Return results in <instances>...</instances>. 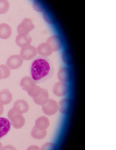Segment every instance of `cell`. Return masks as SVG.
<instances>
[{"mask_svg":"<svg viewBox=\"0 0 116 150\" xmlns=\"http://www.w3.org/2000/svg\"><path fill=\"white\" fill-rule=\"evenodd\" d=\"M10 7V3L7 0H0V14L7 13Z\"/></svg>","mask_w":116,"mask_h":150,"instance_id":"21","label":"cell"},{"mask_svg":"<svg viewBox=\"0 0 116 150\" xmlns=\"http://www.w3.org/2000/svg\"><path fill=\"white\" fill-rule=\"evenodd\" d=\"M4 112V105L0 103V116Z\"/></svg>","mask_w":116,"mask_h":150,"instance_id":"26","label":"cell"},{"mask_svg":"<svg viewBox=\"0 0 116 150\" xmlns=\"http://www.w3.org/2000/svg\"><path fill=\"white\" fill-rule=\"evenodd\" d=\"M34 28V25L31 19L25 18L17 27V33L18 34H29Z\"/></svg>","mask_w":116,"mask_h":150,"instance_id":"4","label":"cell"},{"mask_svg":"<svg viewBox=\"0 0 116 150\" xmlns=\"http://www.w3.org/2000/svg\"><path fill=\"white\" fill-rule=\"evenodd\" d=\"M50 100L49 91L43 88L42 91L39 96L36 98H33V101L37 105L42 106L46 104Z\"/></svg>","mask_w":116,"mask_h":150,"instance_id":"11","label":"cell"},{"mask_svg":"<svg viewBox=\"0 0 116 150\" xmlns=\"http://www.w3.org/2000/svg\"><path fill=\"white\" fill-rule=\"evenodd\" d=\"M32 42V38L29 34H18L16 37V43L21 48L29 46Z\"/></svg>","mask_w":116,"mask_h":150,"instance_id":"9","label":"cell"},{"mask_svg":"<svg viewBox=\"0 0 116 150\" xmlns=\"http://www.w3.org/2000/svg\"><path fill=\"white\" fill-rule=\"evenodd\" d=\"M37 50L39 54L41 55V56L44 57L49 55L51 53L50 46L46 43L41 44Z\"/></svg>","mask_w":116,"mask_h":150,"instance_id":"19","label":"cell"},{"mask_svg":"<svg viewBox=\"0 0 116 150\" xmlns=\"http://www.w3.org/2000/svg\"><path fill=\"white\" fill-rule=\"evenodd\" d=\"M50 122L46 116H41L36 120L34 127L39 129L46 130L50 126Z\"/></svg>","mask_w":116,"mask_h":150,"instance_id":"15","label":"cell"},{"mask_svg":"<svg viewBox=\"0 0 116 150\" xmlns=\"http://www.w3.org/2000/svg\"><path fill=\"white\" fill-rule=\"evenodd\" d=\"M12 29L10 25L7 23L0 24V38L6 40L11 36Z\"/></svg>","mask_w":116,"mask_h":150,"instance_id":"14","label":"cell"},{"mask_svg":"<svg viewBox=\"0 0 116 150\" xmlns=\"http://www.w3.org/2000/svg\"><path fill=\"white\" fill-rule=\"evenodd\" d=\"M2 79V71H1V68H0V80Z\"/></svg>","mask_w":116,"mask_h":150,"instance_id":"27","label":"cell"},{"mask_svg":"<svg viewBox=\"0 0 116 150\" xmlns=\"http://www.w3.org/2000/svg\"><path fill=\"white\" fill-rule=\"evenodd\" d=\"M47 132L46 130H41L35 127H33L31 133V136L33 138L38 140H42L47 136Z\"/></svg>","mask_w":116,"mask_h":150,"instance_id":"18","label":"cell"},{"mask_svg":"<svg viewBox=\"0 0 116 150\" xmlns=\"http://www.w3.org/2000/svg\"><path fill=\"white\" fill-rule=\"evenodd\" d=\"M13 99V95L9 89H4L0 91V103L3 105L10 104Z\"/></svg>","mask_w":116,"mask_h":150,"instance_id":"13","label":"cell"},{"mask_svg":"<svg viewBox=\"0 0 116 150\" xmlns=\"http://www.w3.org/2000/svg\"><path fill=\"white\" fill-rule=\"evenodd\" d=\"M37 53L36 48L30 45L21 48L20 55L23 60L30 61L35 57Z\"/></svg>","mask_w":116,"mask_h":150,"instance_id":"6","label":"cell"},{"mask_svg":"<svg viewBox=\"0 0 116 150\" xmlns=\"http://www.w3.org/2000/svg\"><path fill=\"white\" fill-rule=\"evenodd\" d=\"M13 109L16 113L22 115L29 111V105L25 100H18L14 103Z\"/></svg>","mask_w":116,"mask_h":150,"instance_id":"8","label":"cell"},{"mask_svg":"<svg viewBox=\"0 0 116 150\" xmlns=\"http://www.w3.org/2000/svg\"><path fill=\"white\" fill-rule=\"evenodd\" d=\"M58 79L61 82H68L70 80V70L67 68L63 67L60 68L57 74Z\"/></svg>","mask_w":116,"mask_h":150,"instance_id":"17","label":"cell"},{"mask_svg":"<svg viewBox=\"0 0 116 150\" xmlns=\"http://www.w3.org/2000/svg\"><path fill=\"white\" fill-rule=\"evenodd\" d=\"M56 147V144L53 142H48L44 144L40 148V150H54Z\"/></svg>","mask_w":116,"mask_h":150,"instance_id":"23","label":"cell"},{"mask_svg":"<svg viewBox=\"0 0 116 150\" xmlns=\"http://www.w3.org/2000/svg\"><path fill=\"white\" fill-rule=\"evenodd\" d=\"M71 101L68 98H64L58 103V111L63 115H67L70 110Z\"/></svg>","mask_w":116,"mask_h":150,"instance_id":"12","label":"cell"},{"mask_svg":"<svg viewBox=\"0 0 116 150\" xmlns=\"http://www.w3.org/2000/svg\"><path fill=\"white\" fill-rule=\"evenodd\" d=\"M2 150H16L14 146L11 145H8L5 146V147H3Z\"/></svg>","mask_w":116,"mask_h":150,"instance_id":"24","label":"cell"},{"mask_svg":"<svg viewBox=\"0 0 116 150\" xmlns=\"http://www.w3.org/2000/svg\"><path fill=\"white\" fill-rule=\"evenodd\" d=\"M27 150H40V148L38 146L33 145L29 146Z\"/></svg>","mask_w":116,"mask_h":150,"instance_id":"25","label":"cell"},{"mask_svg":"<svg viewBox=\"0 0 116 150\" xmlns=\"http://www.w3.org/2000/svg\"><path fill=\"white\" fill-rule=\"evenodd\" d=\"M23 61L24 60L20 55H13L7 59L6 65L10 69H16L20 67L22 65Z\"/></svg>","mask_w":116,"mask_h":150,"instance_id":"7","label":"cell"},{"mask_svg":"<svg viewBox=\"0 0 116 150\" xmlns=\"http://www.w3.org/2000/svg\"><path fill=\"white\" fill-rule=\"evenodd\" d=\"M11 123L6 118L0 117V139L5 137L10 131Z\"/></svg>","mask_w":116,"mask_h":150,"instance_id":"10","label":"cell"},{"mask_svg":"<svg viewBox=\"0 0 116 150\" xmlns=\"http://www.w3.org/2000/svg\"><path fill=\"white\" fill-rule=\"evenodd\" d=\"M69 91V87L66 83L59 81L54 84L53 88V92L55 96L58 97L66 96Z\"/></svg>","mask_w":116,"mask_h":150,"instance_id":"5","label":"cell"},{"mask_svg":"<svg viewBox=\"0 0 116 150\" xmlns=\"http://www.w3.org/2000/svg\"><path fill=\"white\" fill-rule=\"evenodd\" d=\"M54 66L50 59L41 56L33 59L29 68L30 77L36 84L50 79L54 75Z\"/></svg>","mask_w":116,"mask_h":150,"instance_id":"1","label":"cell"},{"mask_svg":"<svg viewBox=\"0 0 116 150\" xmlns=\"http://www.w3.org/2000/svg\"><path fill=\"white\" fill-rule=\"evenodd\" d=\"M36 85V83L31 77L25 76L21 80L20 85L24 91L27 92L29 90Z\"/></svg>","mask_w":116,"mask_h":150,"instance_id":"16","label":"cell"},{"mask_svg":"<svg viewBox=\"0 0 116 150\" xmlns=\"http://www.w3.org/2000/svg\"><path fill=\"white\" fill-rule=\"evenodd\" d=\"M3 148V146L2 143L0 142V150H2Z\"/></svg>","mask_w":116,"mask_h":150,"instance_id":"28","label":"cell"},{"mask_svg":"<svg viewBox=\"0 0 116 150\" xmlns=\"http://www.w3.org/2000/svg\"><path fill=\"white\" fill-rule=\"evenodd\" d=\"M42 106L43 112L49 116L55 115L58 112L59 108L58 103L52 99H50L46 104Z\"/></svg>","mask_w":116,"mask_h":150,"instance_id":"3","label":"cell"},{"mask_svg":"<svg viewBox=\"0 0 116 150\" xmlns=\"http://www.w3.org/2000/svg\"><path fill=\"white\" fill-rule=\"evenodd\" d=\"M8 116L12 126L15 129H21L25 125V118L22 115L16 113L13 108L8 112Z\"/></svg>","mask_w":116,"mask_h":150,"instance_id":"2","label":"cell"},{"mask_svg":"<svg viewBox=\"0 0 116 150\" xmlns=\"http://www.w3.org/2000/svg\"><path fill=\"white\" fill-rule=\"evenodd\" d=\"M0 68L2 72V79H6L9 77L11 74L10 68L4 64L0 65Z\"/></svg>","mask_w":116,"mask_h":150,"instance_id":"22","label":"cell"},{"mask_svg":"<svg viewBox=\"0 0 116 150\" xmlns=\"http://www.w3.org/2000/svg\"><path fill=\"white\" fill-rule=\"evenodd\" d=\"M42 89L43 88L36 84L31 89L28 91V94L33 98H36L39 96L42 92Z\"/></svg>","mask_w":116,"mask_h":150,"instance_id":"20","label":"cell"}]
</instances>
